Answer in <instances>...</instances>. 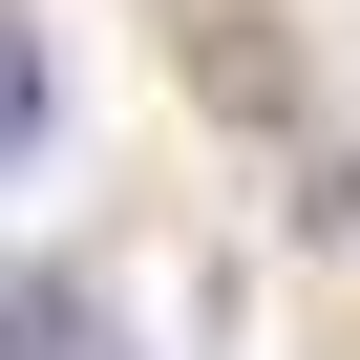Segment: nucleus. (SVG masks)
I'll return each mask as SVG.
<instances>
[{"label": "nucleus", "mask_w": 360, "mask_h": 360, "mask_svg": "<svg viewBox=\"0 0 360 360\" xmlns=\"http://www.w3.org/2000/svg\"><path fill=\"white\" fill-rule=\"evenodd\" d=\"M191 106H212V127H297V106H318L297 22H255V0H212V22H191Z\"/></svg>", "instance_id": "1"}, {"label": "nucleus", "mask_w": 360, "mask_h": 360, "mask_svg": "<svg viewBox=\"0 0 360 360\" xmlns=\"http://www.w3.org/2000/svg\"><path fill=\"white\" fill-rule=\"evenodd\" d=\"M43 127H64V85H43V43H22V22H0V148H43Z\"/></svg>", "instance_id": "3"}, {"label": "nucleus", "mask_w": 360, "mask_h": 360, "mask_svg": "<svg viewBox=\"0 0 360 360\" xmlns=\"http://www.w3.org/2000/svg\"><path fill=\"white\" fill-rule=\"evenodd\" d=\"M0 360H106V297L85 276H22V297H0Z\"/></svg>", "instance_id": "2"}]
</instances>
